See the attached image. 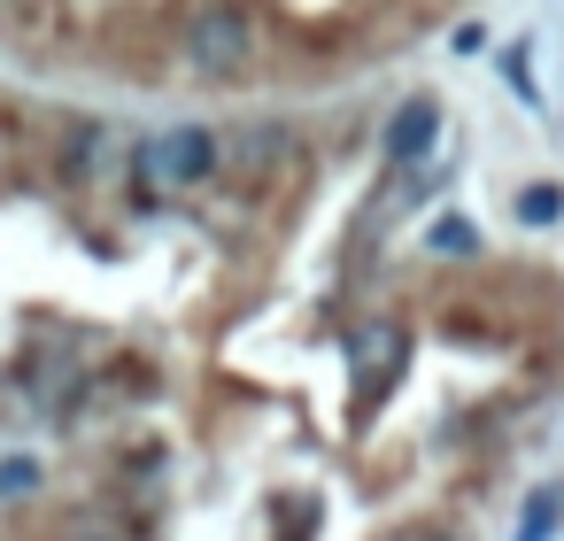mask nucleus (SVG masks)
Instances as JSON below:
<instances>
[{
	"label": "nucleus",
	"instance_id": "1",
	"mask_svg": "<svg viewBox=\"0 0 564 541\" xmlns=\"http://www.w3.org/2000/svg\"><path fill=\"white\" fill-rule=\"evenodd\" d=\"M178 47H186V71L194 78H240L256 63V24L240 9H225V0H209V9L186 17V40Z\"/></svg>",
	"mask_w": 564,
	"mask_h": 541
},
{
	"label": "nucleus",
	"instance_id": "2",
	"mask_svg": "<svg viewBox=\"0 0 564 541\" xmlns=\"http://www.w3.org/2000/svg\"><path fill=\"white\" fill-rule=\"evenodd\" d=\"M217 163H225V140H217L209 125H178V132H155V140L140 148L148 194H186V186H202Z\"/></svg>",
	"mask_w": 564,
	"mask_h": 541
},
{
	"label": "nucleus",
	"instance_id": "3",
	"mask_svg": "<svg viewBox=\"0 0 564 541\" xmlns=\"http://www.w3.org/2000/svg\"><path fill=\"white\" fill-rule=\"evenodd\" d=\"M402 356H410V333L394 317H371L348 333V371H356V402H379L394 379H402Z\"/></svg>",
	"mask_w": 564,
	"mask_h": 541
},
{
	"label": "nucleus",
	"instance_id": "4",
	"mask_svg": "<svg viewBox=\"0 0 564 541\" xmlns=\"http://www.w3.org/2000/svg\"><path fill=\"white\" fill-rule=\"evenodd\" d=\"M433 140H441V101L417 94V101H402L394 125H387V163H425Z\"/></svg>",
	"mask_w": 564,
	"mask_h": 541
},
{
	"label": "nucleus",
	"instance_id": "5",
	"mask_svg": "<svg viewBox=\"0 0 564 541\" xmlns=\"http://www.w3.org/2000/svg\"><path fill=\"white\" fill-rule=\"evenodd\" d=\"M556 518H564V487H556V479H541V487L525 495V510H518V541H549V533H556Z\"/></svg>",
	"mask_w": 564,
	"mask_h": 541
},
{
	"label": "nucleus",
	"instance_id": "6",
	"mask_svg": "<svg viewBox=\"0 0 564 541\" xmlns=\"http://www.w3.org/2000/svg\"><path fill=\"white\" fill-rule=\"evenodd\" d=\"M425 248H433V256H479V225L448 209V217H433V232H425Z\"/></svg>",
	"mask_w": 564,
	"mask_h": 541
},
{
	"label": "nucleus",
	"instance_id": "7",
	"mask_svg": "<svg viewBox=\"0 0 564 541\" xmlns=\"http://www.w3.org/2000/svg\"><path fill=\"white\" fill-rule=\"evenodd\" d=\"M40 495V456H0V502Z\"/></svg>",
	"mask_w": 564,
	"mask_h": 541
},
{
	"label": "nucleus",
	"instance_id": "8",
	"mask_svg": "<svg viewBox=\"0 0 564 541\" xmlns=\"http://www.w3.org/2000/svg\"><path fill=\"white\" fill-rule=\"evenodd\" d=\"M556 217H564V194L556 186H525L518 194V225H556Z\"/></svg>",
	"mask_w": 564,
	"mask_h": 541
},
{
	"label": "nucleus",
	"instance_id": "9",
	"mask_svg": "<svg viewBox=\"0 0 564 541\" xmlns=\"http://www.w3.org/2000/svg\"><path fill=\"white\" fill-rule=\"evenodd\" d=\"M240 155H248V163H271V155H286V132H279V125H248V132H240Z\"/></svg>",
	"mask_w": 564,
	"mask_h": 541
},
{
	"label": "nucleus",
	"instance_id": "10",
	"mask_svg": "<svg viewBox=\"0 0 564 541\" xmlns=\"http://www.w3.org/2000/svg\"><path fill=\"white\" fill-rule=\"evenodd\" d=\"M502 71H510V86H518L525 101H541V94H533V71H525V47H510V55H502Z\"/></svg>",
	"mask_w": 564,
	"mask_h": 541
},
{
	"label": "nucleus",
	"instance_id": "11",
	"mask_svg": "<svg viewBox=\"0 0 564 541\" xmlns=\"http://www.w3.org/2000/svg\"><path fill=\"white\" fill-rule=\"evenodd\" d=\"M417 541H464V533H417Z\"/></svg>",
	"mask_w": 564,
	"mask_h": 541
},
{
	"label": "nucleus",
	"instance_id": "12",
	"mask_svg": "<svg viewBox=\"0 0 564 541\" xmlns=\"http://www.w3.org/2000/svg\"><path fill=\"white\" fill-rule=\"evenodd\" d=\"M86 541H101V533H86Z\"/></svg>",
	"mask_w": 564,
	"mask_h": 541
}]
</instances>
